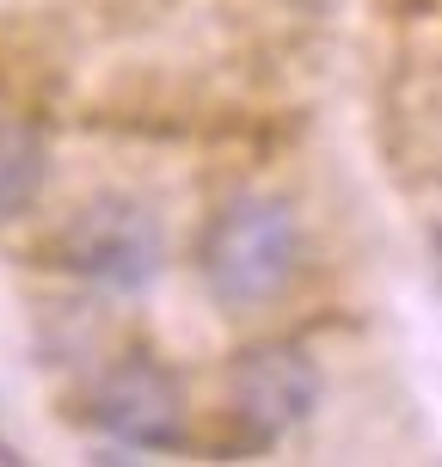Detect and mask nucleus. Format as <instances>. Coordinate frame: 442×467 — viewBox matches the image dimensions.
I'll return each mask as SVG.
<instances>
[{
	"label": "nucleus",
	"mask_w": 442,
	"mask_h": 467,
	"mask_svg": "<svg viewBox=\"0 0 442 467\" xmlns=\"http://www.w3.org/2000/svg\"><path fill=\"white\" fill-rule=\"evenodd\" d=\"M295 258H302V228L283 197H233L197 240V271L221 307L277 302L295 277Z\"/></svg>",
	"instance_id": "1"
},
{
	"label": "nucleus",
	"mask_w": 442,
	"mask_h": 467,
	"mask_svg": "<svg viewBox=\"0 0 442 467\" xmlns=\"http://www.w3.org/2000/svg\"><path fill=\"white\" fill-rule=\"evenodd\" d=\"M56 265L98 283V289L136 296V289H148L160 277L166 234L136 197H93V203H80L68 215V228L56 234Z\"/></svg>",
	"instance_id": "2"
},
{
	"label": "nucleus",
	"mask_w": 442,
	"mask_h": 467,
	"mask_svg": "<svg viewBox=\"0 0 442 467\" xmlns=\"http://www.w3.org/2000/svg\"><path fill=\"white\" fill-rule=\"evenodd\" d=\"M233 419L246 424L252 443H277L295 424L314 419L320 406V369L302 345H252L233 357L228 369Z\"/></svg>",
	"instance_id": "3"
},
{
	"label": "nucleus",
	"mask_w": 442,
	"mask_h": 467,
	"mask_svg": "<svg viewBox=\"0 0 442 467\" xmlns=\"http://www.w3.org/2000/svg\"><path fill=\"white\" fill-rule=\"evenodd\" d=\"M93 424L129 449H179L185 443V388L154 357H123L93 388Z\"/></svg>",
	"instance_id": "4"
},
{
	"label": "nucleus",
	"mask_w": 442,
	"mask_h": 467,
	"mask_svg": "<svg viewBox=\"0 0 442 467\" xmlns=\"http://www.w3.org/2000/svg\"><path fill=\"white\" fill-rule=\"evenodd\" d=\"M44 136L19 123V117H0V222L6 215H25L44 191Z\"/></svg>",
	"instance_id": "5"
}]
</instances>
